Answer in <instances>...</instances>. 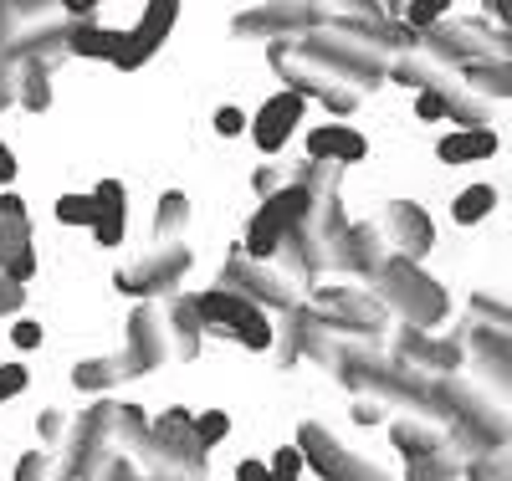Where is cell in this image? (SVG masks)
I'll return each mask as SVG.
<instances>
[{
	"instance_id": "cell-16",
	"label": "cell",
	"mask_w": 512,
	"mask_h": 481,
	"mask_svg": "<svg viewBox=\"0 0 512 481\" xmlns=\"http://www.w3.org/2000/svg\"><path fill=\"white\" fill-rule=\"evenodd\" d=\"M282 246H287V226L277 221L267 205H256V210H251V221H246V241H241V251H246L251 261H277Z\"/></svg>"
},
{
	"instance_id": "cell-44",
	"label": "cell",
	"mask_w": 512,
	"mask_h": 481,
	"mask_svg": "<svg viewBox=\"0 0 512 481\" xmlns=\"http://www.w3.org/2000/svg\"><path fill=\"white\" fill-rule=\"evenodd\" d=\"M41 435H47V441H57V435H62V415H41Z\"/></svg>"
},
{
	"instance_id": "cell-25",
	"label": "cell",
	"mask_w": 512,
	"mask_h": 481,
	"mask_svg": "<svg viewBox=\"0 0 512 481\" xmlns=\"http://www.w3.org/2000/svg\"><path fill=\"white\" fill-rule=\"evenodd\" d=\"M190 435H195L200 451H216L226 435H231V415H226V410H205V415L190 420Z\"/></svg>"
},
{
	"instance_id": "cell-24",
	"label": "cell",
	"mask_w": 512,
	"mask_h": 481,
	"mask_svg": "<svg viewBox=\"0 0 512 481\" xmlns=\"http://www.w3.org/2000/svg\"><path fill=\"white\" fill-rule=\"evenodd\" d=\"M231 338H236V343H246L251 354H267V348L277 343V328L267 323V308H256L251 318H241V323L231 328Z\"/></svg>"
},
{
	"instance_id": "cell-35",
	"label": "cell",
	"mask_w": 512,
	"mask_h": 481,
	"mask_svg": "<svg viewBox=\"0 0 512 481\" xmlns=\"http://www.w3.org/2000/svg\"><path fill=\"white\" fill-rule=\"evenodd\" d=\"M328 11H344L349 21H379L384 16L379 0H328Z\"/></svg>"
},
{
	"instance_id": "cell-38",
	"label": "cell",
	"mask_w": 512,
	"mask_h": 481,
	"mask_svg": "<svg viewBox=\"0 0 512 481\" xmlns=\"http://www.w3.org/2000/svg\"><path fill=\"white\" fill-rule=\"evenodd\" d=\"M16 481H52V461H47V451H26L21 466H16Z\"/></svg>"
},
{
	"instance_id": "cell-29",
	"label": "cell",
	"mask_w": 512,
	"mask_h": 481,
	"mask_svg": "<svg viewBox=\"0 0 512 481\" xmlns=\"http://www.w3.org/2000/svg\"><path fill=\"white\" fill-rule=\"evenodd\" d=\"M31 246V215L26 221H0V267H6V256Z\"/></svg>"
},
{
	"instance_id": "cell-17",
	"label": "cell",
	"mask_w": 512,
	"mask_h": 481,
	"mask_svg": "<svg viewBox=\"0 0 512 481\" xmlns=\"http://www.w3.org/2000/svg\"><path fill=\"white\" fill-rule=\"evenodd\" d=\"M262 205L277 215V221H282L287 231H297V226H303L308 215H313V190H308L303 180H287V185H282L277 195H267Z\"/></svg>"
},
{
	"instance_id": "cell-12",
	"label": "cell",
	"mask_w": 512,
	"mask_h": 481,
	"mask_svg": "<svg viewBox=\"0 0 512 481\" xmlns=\"http://www.w3.org/2000/svg\"><path fill=\"white\" fill-rule=\"evenodd\" d=\"M123 36L118 26H98L93 16H77L67 26V57H82V62H118L123 57Z\"/></svg>"
},
{
	"instance_id": "cell-2",
	"label": "cell",
	"mask_w": 512,
	"mask_h": 481,
	"mask_svg": "<svg viewBox=\"0 0 512 481\" xmlns=\"http://www.w3.org/2000/svg\"><path fill=\"white\" fill-rule=\"evenodd\" d=\"M72 16L62 11V0H6L0 6V57L21 62L31 52L67 47Z\"/></svg>"
},
{
	"instance_id": "cell-36",
	"label": "cell",
	"mask_w": 512,
	"mask_h": 481,
	"mask_svg": "<svg viewBox=\"0 0 512 481\" xmlns=\"http://www.w3.org/2000/svg\"><path fill=\"white\" fill-rule=\"evenodd\" d=\"M6 277H16V282H31L36 277V246H21V251H11L6 256V267H0Z\"/></svg>"
},
{
	"instance_id": "cell-43",
	"label": "cell",
	"mask_w": 512,
	"mask_h": 481,
	"mask_svg": "<svg viewBox=\"0 0 512 481\" xmlns=\"http://www.w3.org/2000/svg\"><path fill=\"white\" fill-rule=\"evenodd\" d=\"M98 6H103V0H62V11H67L72 21H77V16H93Z\"/></svg>"
},
{
	"instance_id": "cell-3",
	"label": "cell",
	"mask_w": 512,
	"mask_h": 481,
	"mask_svg": "<svg viewBox=\"0 0 512 481\" xmlns=\"http://www.w3.org/2000/svg\"><path fill=\"white\" fill-rule=\"evenodd\" d=\"M323 21H333L328 0H256L251 11L231 16L236 36H308Z\"/></svg>"
},
{
	"instance_id": "cell-34",
	"label": "cell",
	"mask_w": 512,
	"mask_h": 481,
	"mask_svg": "<svg viewBox=\"0 0 512 481\" xmlns=\"http://www.w3.org/2000/svg\"><path fill=\"white\" fill-rule=\"evenodd\" d=\"M287 180H292V174H287L282 164H267V169H256V174H251V190L267 200V195H277V190H282Z\"/></svg>"
},
{
	"instance_id": "cell-19",
	"label": "cell",
	"mask_w": 512,
	"mask_h": 481,
	"mask_svg": "<svg viewBox=\"0 0 512 481\" xmlns=\"http://www.w3.org/2000/svg\"><path fill=\"white\" fill-rule=\"evenodd\" d=\"M318 313H328V318H354V323H374V318H379V302L364 297V292H354V287H328V292L318 297Z\"/></svg>"
},
{
	"instance_id": "cell-9",
	"label": "cell",
	"mask_w": 512,
	"mask_h": 481,
	"mask_svg": "<svg viewBox=\"0 0 512 481\" xmlns=\"http://www.w3.org/2000/svg\"><path fill=\"white\" fill-rule=\"evenodd\" d=\"M169 333H175V318H169L164 302H144L134 313V323H128V359H134L139 374L169 359Z\"/></svg>"
},
{
	"instance_id": "cell-33",
	"label": "cell",
	"mask_w": 512,
	"mask_h": 481,
	"mask_svg": "<svg viewBox=\"0 0 512 481\" xmlns=\"http://www.w3.org/2000/svg\"><path fill=\"white\" fill-rule=\"evenodd\" d=\"M21 308H26V282H16V277L0 272V318H11V313H21Z\"/></svg>"
},
{
	"instance_id": "cell-7",
	"label": "cell",
	"mask_w": 512,
	"mask_h": 481,
	"mask_svg": "<svg viewBox=\"0 0 512 481\" xmlns=\"http://www.w3.org/2000/svg\"><path fill=\"white\" fill-rule=\"evenodd\" d=\"M303 118H308V98L292 93V87H282V93H272L262 108L251 113V128H246V134H251V144L262 149V154H282Z\"/></svg>"
},
{
	"instance_id": "cell-23",
	"label": "cell",
	"mask_w": 512,
	"mask_h": 481,
	"mask_svg": "<svg viewBox=\"0 0 512 481\" xmlns=\"http://www.w3.org/2000/svg\"><path fill=\"white\" fill-rule=\"evenodd\" d=\"M52 215L62 226H82V231H93V221H98V200H93V190H72V195H62L57 205H52Z\"/></svg>"
},
{
	"instance_id": "cell-13",
	"label": "cell",
	"mask_w": 512,
	"mask_h": 481,
	"mask_svg": "<svg viewBox=\"0 0 512 481\" xmlns=\"http://www.w3.org/2000/svg\"><path fill=\"white\" fill-rule=\"evenodd\" d=\"M384 236H390L395 256L405 261H420L425 251H431V221H425L420 205H390V215H384Z\"/></svg>"
},
{
	"instance_id": "cell-42",
	"label": "cell",
	"mask_w": 512,
	"mask_h": 481,
	"mask_svg": "<svg viewBox=\"0 0 512 481\" xmlns=\"http://www.w3.org/2000/svg\"><path fill=\"white\" fill-rule=\"evenodd\" d=\"M16 174H21V164H16V154L0 144V190H11L16 185Z\"/></svg>"
},
{
	"instance_id": "cell-26",
	"label": "cell",
	"mask_w": 512,
	"mask_h": 481,
	"mask_svg": "<svg viewBox=\"0 0 512 481\" xmlns=\"http://www.w3.org/2000/svg\"><path fill=\"white\" fill-rule=\"evenodd\" d=\"M415 118H420V123H441V118H451L446 87H420V93H415Z\"/></svg>"
},
{
	"instance_id": "cell-11",
	"label": "cell",
	"mask_w": 512,
	"mask_h": 481,
	"mask_svg": "<svg viewBox=\"0 0 512 481\" xmlns=\"http://www.w3.org/2000/svg\"><path fill=\"white\" fill-rule=\"evenodd\" d=\"M369 154V139L359 134V128H349V123H318V128H308V159H318V164H359Z\"/></svg>"
},
{
	"instance_id": "cell-5",
	"label": "cell",
	"mask_w": 512,
	"mask_h": 481,
	"mask_svg": "<svg viewBox=\"0 0 512 481\" xmlns=\"http://www.w3.org/2000/svg\"><path fill=\"white\" fill-rule=\"evenodd\" d=\"M226 287H241L256 308H297V277L287 272V261H251L246 251H236Z\"/></svg>"
},
{
	"instance_id": "cell-14",
	"label": "cell",
	"mask_w": 512,
	"mask_h": 481,
	"mask_svg": "<svg viewBox=\"0 0 512 481\" xmlns=\"http://www.w3.org/2000/svg\"><path fill=\"white\" fill-rule=\"evenodd\" d=\"M195 313H200V323L205 328H221V333H231L241 318H251L256 313V302L241 292V287H205L200 297H195Z\"/></svg>"
},
{
	"instance_id": "cell-10",
	"label": "cell",
	"mask_w": 512,
	"mask_h": 481,
	"mask_svg": "<svg viewBox=\"0 0 512 481\" xmlns=\"http://www.w3.org/2000/svg\"><path fill=\"white\" fill-rule=\"evenodd\" d=\"M62 57H67V47H47V52L21 57V67H16V103L26 113H47L52 108V72H57Z\"/></svg>"
},
{
	"instance_id": "cell-18",
	"label": "cell",
	"mask_w": 512,
	"mask_h": 481,
	"mask_svg": "<svg viewBox=\"0 0 512 481\" xmlns=\"http://www.w3.org/2000/svg\"><path fill=\"white\" fill-rule=\"evenodd\" d=\"M128 374H139V369H134V359H128V348H123V354L77 364V369H72V384H77V389H108V384H118V379H128Z\"/></svg>"
},
{
	"instance_id": "cell-41",
	"label": "cell",
	"mask_w": 512,
	"mask_h": 481,
	"mask_svg": "<svg viewBox=\"0 0 512 481\" xmlns=\"http://www.w3.org/2000/svg\"><path fill=\"white\" fill-rule=\"evenodd\" d=\"M0 221H26V200L16 190H0Z\"/></svg>"
},
{
	"instance_id": "cell-20",
	"label": "cell",
	"mask_w": 512,
	"mask_h": 481,
	"mask_svg": "<svg viewBox=\"0 0 512 481\" xmlns=\"http://www.w3.org/2000/svg\"><path fill=\"white\" fill-rule=\"evenodd\" d=\"M175 21H180V0H149L139 26H134V36L144 41L149 52H159L164 41H169V31H175Z\"/></svg>"
},
{
	"instance_id": "cell-31",
	"label": "cell",
	"mask_w": 512,
	"mask_h": 481,
	"mask_svg": "<svg viewBox=\"0 0 512 481\" xmlns=\"http://www.w3.org/2000/svg\"><path fill=\"white\" fill-rule=\"evenodd\" d=\"M26 384H31L26 364H0V405L16 400V395H26Z\"/></svg>"
},
{
	"instance_id": "cell-22",
	"label": "cell",
	"mask_w": 512,
	"mask_h": 481,
	"mask_svg": "<svg viewBox=\"0 0 512 481\" xmlns=\"http://www.w3.org/2000/svg\"><path fill=\"white\" fill-rule=\"evenodd\" d=\"M492 210H497V185H466V190L451 200V221H456V226H482Z\"/></svg>"
},
{
	"instance_id": "cell-4",
	"label": "cell",
	"mask_w": 512,
	"mask_h": 481,
	"mask_svg": "<svg viewBox=\"0 0 512 481\" xmlns=\"http://www.w3.org/2000/svg\"><path fill=\"white\" fill-rule=\"evenodd\" d=\"M190 251L180 246V241H154L144 256H134L128 267L113 277V287L123 292V297H154V292H169L185 272H190Z\"/></svg>"
},
{
	"instance_id": "cell-15",
	"label": "cell",
	"mask_w": 512,
	"mask_h": 481,
	"mask_svg": "<svg viewBox=\"0 0 512 481\" xmlns=\"http://www.w3.org/2000/svg\"><path fill=\"white\" fill-rule=\"evenodd\" d=\"M502 149V139H497V128H451V134H441L436 139V159L441 164H482V159H492Z\"/></svg>"
},
{
	"instance_id": "cell-28",
	"label": "cell",
	"mask_w": 512,
	"mask_h": 481,
	"mask_svg": "<svg viewBox=\"0 0 512 481\" xmlns=\"http://www.w3.org/2000/svg\"><path fill=\"white\" fill-rule=\"evenodd\" d=\"M267 466H272L277 481H297V476H303V446H297V441H292V446H277Z\"/></svg>"
},
{
	"instance_id": "cell-21",
	"label": "cell",
	"mask_w": 512,
	"mask_h": 481,
	"mask_svg": "<svg viewBox=\"0 0 512 481\" xmlns=\"http://www.w3.org/2000/svg\"><path fill=\"white\" fill-rule=\"evenodd\" d=\"M190 226V195L185 190H164L154 205V241H180Z\"/></svg>"
},
{
	"instance_id": "cell-27",
	"label": "cell",
	"mask_w": 512,
	"mask_h": 481,
	"mask_svg": "<svg viewBox=\"0 0 512 481\" xmlns=\"http://www.w3.org/2000/svg\"><path fill=\"white\" fill-rule=\"evenodd\" d=\"M123 236H128V210H98L93 241L98 246H123Z\"/></svg>"
},
{
	"instance_id": "cell-6",
	"label": "cell",
	"mask_w": 512,
	"mask_h": 481,
	"mask_svg": "<svg viewBox=\"0 0 512 481\" xmlns=\"http://www.w3.org/2000/svg\"><path fill=\"white\" fill-rule=\"evenodd\" d=\"M374 282H379L384 302L405 308L415 323H431V318L441 313V292L425 282V277L415 272V261H405V256H390V261H384V267L374 272Z\"/></svg>"
},
{
	"instance_id": "cell-40",
	"label": "cell",
	"mask_w": 512,
	"mask_h": 481,
	"mask_svg": "<svg viewBox=\"0 0 512 481\" xmlns=\"http://www.w3.org/2000/svg\"><path fill=\"white\" fill-rule=\"evenodd\" d=\"M236 481H277V476H272L267 461H251L246 456V461H236Z\"/></svg>"
},
{
	"instance_id": "cell-1",
	"label": "cell",
	"mask_w": 512,
	"mask_h": 481,
	"mask_svg": "<svg viewBox=\"0 0 512 481\" xmlns=\"http://www.w3.org/2000/svg\"><path fill=\"white\" fill-rule=\"evenodd\" d=\"M267 62L282 72V82L292 87V93H303L308 103H323L333 118H349V113L364 103V93L374 87V82H364L359 72L328 62L323 52H313L308 41H297V36H272Z\"/></svg>"
},
{
	"instance_id": "cell-45",
	"label": "cell",
	"mask_w": 512,
	"mask_h": 481,
	"mask_svg": "<svg viewBox=\"0 0 512 481\" xmlns=\"http://www.w3.org/2000/svg\"><path fill=\"white\" fill-rule=\"evenodd\" d=\"M354 420H359V425H379L384 415H379V405H359V410H354Z\"/></svg>"
},
{
	"instance_id": "cell-30",
	"label": "cell",
	"mask_w": 512,
	"mask_h": 481,
	"mask_svg": "<svg viewBox=\"0 0 512 481\" xmlns=\"http://www.w3.org/2000/svg\"><path fill=\"white\" fill-rule=\"evenodd\" d=\"M400 21H405L410 31H420V36H425L431 26H441L446 16H436L431 6H425V0H405V6H400Z\"/></svg>"
},
{
	"instance_id": "cell-32",
	"label": "cell",
	"mask_w": 512,
	"mask_h": 481,
	"mask_svg": "<svg viewBox=\"0 0 512 481\" xmlns=\"http://www.w3.org/2000/svg\"><path fill=\"white\" fill-rule=\"evenodd\" d=\"M93 200H98V210H128V185L123 180H98Z\"/></svg>"
},
{
	"instance_id": "cell-37",
	"label": "cell",
	"mask_w": 512,
	"mask_h": 481,
	"mask_svg": "<svg viewBox=\"0 0 512 481\" xmlns=\"http://www.w3.org/2000/svg\"><path fill=\"white\" fill-rule=\"evenodd\" d=\"M246 128H251V118H246L241 108H231V103L216 108V134H221V139H241Z\"/></svg>"
},
{
	"instance_id": "cell-8",
	"label": "cell",
	"mask_w": 512,
	"mask_h": 481,
	"mask_svg": "<svg viewBox=\"0 0 512 481\" xmlns=\"http://www.w3.org/2000/svg\"><path fill=\"white\" fill-rule=\"evenodd\" d=\"M297 446H303V461H308L323 481H384L374 466L364 471V466L354 461V451H344V446H338L333 435H328L323 425H313V420L297 430Z\"/></svg>"
},
{
	"instance_id": "cell-39",
	"label": "cell",
	"mask_w": 512,
	"mask_h": 481,
	"mask_svg": "<svg viewBox=\"0 0 512 481\" xmlns=\"http://www.w3.org/2000/svg\"><path fill=\"white\" fill-rule=\"evenodd\" d=\"M41 338H47V328H41L36 318H16V328H11V343L21 348V354H31V348H41Z\"/></svg>"
},
{
	"instance_id": "cell-46",
	"label": "cell",
	"mask_w": 512,
	"mask_h": 481,
	"mask_svg": "<svg viewBox=\"0 0 512 481\" xmlns=\"http://www.w3.org/2000/svg\"><path fill=\"white\" fill-rule=\"evenodd\" d=\"M425 6H431L436 16H451V6H456V0H425Z\"/></svg>"
}]
</instances>
